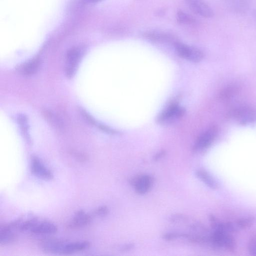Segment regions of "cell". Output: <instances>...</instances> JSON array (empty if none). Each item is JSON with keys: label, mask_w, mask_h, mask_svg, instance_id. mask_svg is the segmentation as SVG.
Segmentation results:
<instances>
[{"label": "cell", "mask_w": 256, "mask_h": 256, "mask_svg": "<svg viewBox=\"0 0 256 256\" xmlns=\"http://www.w3.org/2000/svg\"><path fill=\"white\" fill-rule=\"evenodd\" d=\"M209 242L217 248L232 250L236 247V242L229 232L216 229L209 237Z\"/></svg>", "instance_id": "obj_1"}, {"label": "cell", "mask_w": 256, "mask_h": 256, "mask_svg": "<svg viewBox=\"0 0 256 256\" xmlns=\"http://www.w3.org/2000/svg\"><path fill=\"white\" fill-rule=\"evenodd\" d=\"M178 54L182 58L193 62H199L203 59L204 54L199 49L188 46L179 41L174 44Z\"/></svg>", "instance_id": "obj_2"}, {"label": "cell", "mask_w": 256, "mask_h": 256, "mask_svg": "<svg viewBox=\"0 0 256 256\" xmlns=\"http://www.w3.org/2000/svg\"><path fill=\"white\" fill-rule=\"evenodd\" d=\"M82 55L83 51L80 48H73L68 51L65 67V73L68 78H71L74 75Z\"/></svg>", "instance_id": "obj_3"}, {"label": "cell", "mask_w": 256, "mask_h": 256, "mask_svg": "<svg viewBox=\"0 0 256 256\" xmlns=\"http://www.w3.org/2000/svg\"><path fill=\"white\" fill-rule=\"evenodd\" d=\"M58 227L53 223L48 221H39L35 218L29 232L39 235H49L56 234Z\"/></svg>", "instance_id": "obj_4"}, {"label": "cell", "mask_w": 256, "mask_h": 256, "mask_svg": "<svg viewBox=\"0 0 256 256\" xmlns=\"http://www.w3.org/2000/svg\"><path fill=\"white\" fill-rule=\"evenodd\" d=\"M218 133L217 128L211 127L197 139L194 150L196 151L204 150L209 148L214 141Z\"/></svg>", "instance_id": "obj_5"}, {"label": "cell", "mask_w": 256, "mask_h": 256, "mask_svg": "<svg viewBox=\"0 0 256 256\" xmlns=\"http://www.w3.org/2000/svg\"><path fill=\"white\" fill-rule=\"evenodd\" d=\"M31 170L34 176L42 180H51L53 179L52 172L37 157H33L31 159Z\"/></svg>", "instance_id": "obj_6"}, {"label": "cell", "mask_w": 256, "mask_h": 256, "mask_svg": "<svg viewBox=\"0 0 256 256\" xmlns=\"http://www.w3.org/2000/svg\"><path fill=\"white\" fill-rule=\"evenodd\" d=\"M233 117L241 125H246L256 120V112L248 106H242L232 113Z\"/></svg>", "instance_id": "obj_7"}, {"label": "cell", "mask_w": 256, "mask_h": 256, "mask_svg": "<svg viewBox=\"0 0 256 256\" xmlns=\"http://www.w3.org/2000/svg\"><path fill=\"white\" fill-rule=\"evenodd\" d=\"M192 11L196 14L206 18L214 16L213 9L204 0H185Z\"/></svg>", "instance_id": "obj_8"}, {"label": "cell", "mask_w": 256, "mask_h": 256, "mask_svg": "<svg viewBox=\"0 0 256 256\" xmlns=\"http://www.w3.org/2000/svg\"><path fill=\"white\" fill-rule=\"evenodd\" d=\"M185 113L184 109L177 104L170 106L158 118V121L162 124L170 123L182 117Z\"/></svg>", "instance_id": "obj_9"}, {"label": "cell", "mask_w": 256, "mask_h": 256, "mask_svg": "<svg viewBox=\"0 0 256 256\" xmlns=\"http://www.w3.org/2000/svg\"><path fill=\"white\" fill-rule=\"evenodd\" d=\"M153 183V178L147 175L139 176L132 181L136 192L140 195L147 193L151 188Z\"/></svg>", "instance_id": "obj_10"}, {"label": "cell", "mask_w": 256, "mask_h": 256, "mask_svg": "<svg viewBox=\"0 0 256 256\" xmlns=\"http://www.w3.org/2000/svg\"><path fill=\"white\" fill-rule=\"evenodd\" d=\"M145 37L153 41L159 42L172 43L174 44L177 41L172 34L162 31H153L146 32Z\"/></svg>", "instance_id": "obj_11"}, {"label": "cell", "mask_w": 256, "mask_h": 256, "mask_svg": "<svg viewBox=\"0 0 256 256\" xmlns=\"http://www.w3.org/2000/svg\"><path fill=\"white\" fill-rule=\"evenodd\" d=\"M92 220L91 216L83 210L77 211L68 225L72 229L85 227L89 225Z\"/></svg>", "instance_id": "obj_12"}, {"label": "cell", "mask_w": 256, "mask_h": 256, "mask_svg": "<svg viewBox=\"0 0 256 256\" xmlns=\"http://www.w3.org/2000/svg\"><path fill=\"white\" fill-rule=\"evenodd\" d=\"M66 241L57 239L47 240L41 243V247L45 252L62 254Z\"/></svg>", "instance_id": "obj_13"}, {"label": "cell", "mask_w": 256, "mask_h": 256, "mask_svg": "<svg viewBox=\"0 0 256 256\" xmlns=\"http://www.w3.org/2000/svg\"><path fill=\"white\" fill-rule=\"evenodd\" d=\"M15 230L11 224L2 225L0 227V244L8 245L14 243L16 240V236L13 230Z\"/></svg>", "instance_id": "obj_14"}, {"label": "cell", "mask_w": 256, "mask_h": 256, "mask_svg": "<svg viewBox=\"0 0 256 256\" xmlns=\"http://www.w3.org/2000/svg\"><path fill=\"white\" fill-rule=\"evenodd\" d=\"M90 243L88 241H66L62 252L63 255H69L83 251L89 248Z\"/></svg>", "instance_id": "obj_15"}, {"label": "cell", "mask_w": 256, "mask_h": 256, "mask_svg": "<svg viewBox=\"0 0 256 256\" xmlns=\"http://www.w3.org/2000/svg\"><path fill=\"white\" fill-rule=\"evenodd\" d=\"M40 59L38 58L31 60L18 68V71L23 75L29 76L35 74L40 66Z\"/></svg>", "instance_id": "obj_16"}, {"label": "cell", "mask_w": 256, "mask_h": 256, "mask_svg": "<svg viewBox=\"0 0 256 256\" xmlns=\"http://www.w3.org/2000/svg\"><path fill=\"white\" fill-rule=\"evenodd\" d=\"M196 176L208 187L212 189H216L218 184L212 176L206 171L200 169L196 172Z\"/></svg>", "instance_id": "obj_17"}, {"label": "cell", "mask_w": 256, "mask_h": 256, "mask_svg": "<svg viewBox=\"0 0 256 256\" xmlns=\"http://www.w3.org/2000/svg\"><path fill=\"white\" fill-rule=\"evenodd\" d=\"M239 91V87L236 85H231L224 88L219 94V98L223 101L228 100L234 97Z\"/></svg>", "instance_id": "obj_18"}, {"label": "cell", "mask_w": 256, "mask_h": 256, "mask_svg": "<svg viewBox=\"0 0 256 256\" xmlns=\"http://www.w3.org/2000/svg\"><path fill=\"white\" fill-rule=\"evenodd\" d=\"M178 23L182 25H192L196 23L195 19L183 11H178L177 13Z\"/></svg>", "instance_id": "obj_19"}, {"label": "cell", "mask_w": 256, "mask_h": 256, "mask_svg": "<svg viewBox=\"0 0 256 256\" xmlns=\"http://www.w3.org/2000/svg\"><path fill=\"white\" fill-rule=\"evenodd\" d=\"M18 123L25 137L29 140L28 125L27 118L25 115L21 114L18 117Z\"/></svg>", "instance_id": "obj_20"}, {"label": "cell", "mask_w": 256, "mask_h": 256, "mask_svg": "<svg viewBox=\"0 0 256 256\" xmlns=\"http://www.w3.org/2000/svg\"><path fill=\"white\" fill-rule=\"evenodd\" d=\"M248 248L251 255L256 256V235L252 236L249 240Z\"/></svg>", "instance_id": "obj_21"}, {"label": "cell", "mask_w": 256, "mask_h": 256, "mask_svg": "<svg viewBox=\"0 0 256 256\" xmlns=\"http://www.w3.org/2000/svg\"><path fill=\"white\" fill-rule=\"evenodd\" d=\"M108 213H109V210H108V208L105 206L100 207L97 209H96L95 212V214L96 215L99 216L100 217L105 216L107 215Z\"/></svg>", "instance_id": "obj_22"}, {"label": "cell", "mask_w": 256, "mask_h": 256, "mask_svg": "<svg viewBox=\"0 0 256 256\" xmlns=\"http://www.w3.org/2000/svg\"><path fill=\"white\" fill-rule=\"evenodd\" d=\"M252 223V221L250 219H243L238 222V225L241 228H246L249 227Z\"/></svg>", "instance_id": "obj_23"}, {"label": "cell", "mask_w": 256, "mask_h": 256, "mask_svg": "<svg viewBox=\"0 0 256 256\" xmlns=\"http://www.w3.org/2000/svg\"><path fill=\"white\" fill-rule=\"evenodd\" d=\"M165 155V152L163 151H162L158 154H157L155 156L154 159L155 160H159L160 159H161Z\"/></svg>", "instance_id": "obj_24"}, {"label": "cell", "mask_w": 256, "mask_h": 256, "mask_svg": "<svg viewBox=\"0 0 256 256\" xmlns=\"http://www.w3.org/2000/svg\"><path fill=\"white\" fill-rule=\"evenodd\" d=\"M83 1L87 3H95L101 1V0H83Z\"/></svg>", "instance_id": "obj_25"}, {"label": "cell", "mask_w": 256, "mask_h": 256, "mask_svg": "<svg viewBox=\"0 0 256 256\" xmlns=\"http://www.w3.org/2000/svg\"><path fill=\"white\" fill-rule=\"evenodd\" d=\"M254 17L255 18V20L256 21V10L254 12Z\"/></svg>", "instance_id": "obj_26"}]
</instances>
